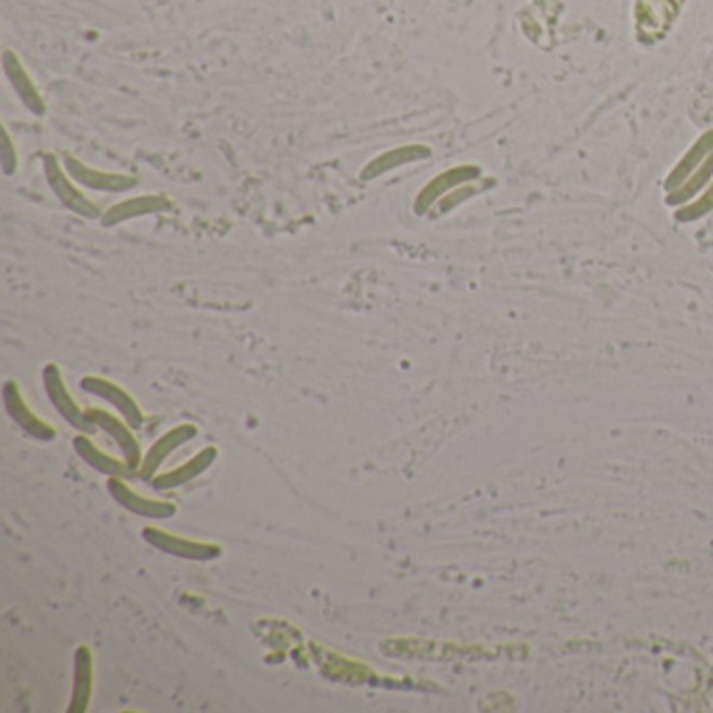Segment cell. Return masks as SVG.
Wrapping results in <instances>:
<instances>
[{
  "mask_svg": "<svg viewBox=\"0 0 713 713\" xmlns=\"http://www.w3.org/2000/svg\"><path fill=\"white\" fill-rule=\"evenodd\" d=\"M216 458H218V448L214 446H207L203 450H199L191 460H187V463L172 469L170 473H161V475H155L151 479V486L155 490H174V488H180L184 486V483H189L193 481L195 477H199L201 473H205L207 469H210L214 463H216Z\"/></svg>",
  "mask_w": 713,
  "mask_h": 713,
  "instance_id": "8",
  "label": "cell"
},
{
  "mask_svg": "<svg viewBox=\"0 0 713 713\" xmlns=\"http://www.w3.org/2000/svg\"><path fill=\"white\" fill-rule=\"evenodd\" d=\"M92 655L88 647H80L76 651V678H74V695L69 711L78 713L88 709V701L92 695Z\"/></svg>",
  "mask_w": 713,
  "mask_h": 713,
  "instance_id": "10",
  "label": "cell"
},
{
  "mask_svg": "<svg viewBox=\"0 0 713 713\" xmlns=\"http://www.w3.org/2000/svg\"><path fill=\"white\" fill-rule=\"evenodd\" d=\"M3 400H5V408L7 412L11 414V419L26 431L30 433L32 437H36V440H42V442H51L55 440V427L51 423H46L44 419H40L38 414L30 408V404L26 402V398L21 396V391L17 387V383L9 381L3 389Z\"/></svg>",
  "mask_w": 713,
  "mask_h": 713,
  "instance_id": "5",
  "label": "cell"
},
{
  "mask_svg": "<svg viewBox=\"0 0 713 713\" xmlns=\"http://www.w3.org/2000/svg\"><path fill=\"white\" fill-rule=\"evenodd\" d=\"M44 385H46V394H49L53 406L57 408V412L61 414V417L72 425L74 429H78L80 433H86V435H95L99 431V427L92 423V419L88 417V412L82 410L74 398L69 396V391L65 389L63 385V379H61V373L57 371V366H46L44 368Z\"/></svg>",
  "mask_w": 713,
  "mask_h": 713,
  "instance_id": "2",
  "label": "cell"
},
{
  "mask_svg": "<svg viewBox=\"0 0 713 713\" xmlns=\"http://www.w3.org/2000/svg\"><path fill=\"white\" fill-rule=\"evenodd\" d=\"M107 490L115 502L134 515H141L147 519H168L176 513L174 502L145 498L143 494L132 490L130 483L124 477H109Z\"/></svg>",
  "mask_w": 713,
  "mask_h": 713,
  "instance_id": "3",
  "label": "cell"
},
{
  "mask_svg": "<svg viewBox=\"0 0 713 713\" xmlns=\"http://www.w3.org/2000/svg\"><path fill=\"white\" fill-rule=\"evenodd\" d=\"M86 412L92 419V423L99 427V431L107 433L111 440L120 446L122 456L128 460V465L138 473V469H141V463H143V454H141V446H138V440L134 437L130 425L124 419L113 417V414H109L107 410H101V408H90Z\"/></svg>",
  "mask_w": 713,
  "mask_h": 713,
  "instance_id": "6",
  "label": "cell"
},
{
  "mask_svg": "<svg viewBox=\"0 0 713 713\" xmlns=\"http://www.w3.org/2000/svg\"><path fill=\"white\" fill-rule=\"evenodd\" d=\"M143 538L157 550L166 552V555L180 557L187 561H212L222 555V548L210 542H197L191 538H182L170 532H161L157 527H145Z\"/></svg>",
  "mask_w": 713,
  "mask_h": 713,
  "instance_id": "1",
  "label": "cell"
},
{
  "mask_svg": "<svg viewBox=\"0 0 713 713\" xmlns=\"http://www.w3.org/2000/svg\"><path fill=\"white\" fill-rule=\"evenodd\" d=\"M74 448L78 452V456L84 460L88 467H92L95 471L109 475V477H132L136 471L128 465V460L122 456H109L107 452H103L95 442L90 440L86 433H80L74 440Z\"/></svg>",
  "mask_w": 713,
  "mask_h": 713,
  "instance_id": "9",
  "label": "cell"
},
{
  "mask_svg": "<svg viewBox=\"0 0 713 713\" xmlns=\"http://www.w3.org/2000/svg\"><path fill=\"white\" fill-rule=\"evenodd\" d=\"M82 389H86L88 394H92V396H99L101 400L109 402L113 408H118V412L122 414V419L132 429H141L143 427L145 414H143L141 406H138L136 400L120 385H115V383H111L107 379H101V377H86V379H82Z\"/></svg>",
  "mask_w": 713,
  "mask_h": 713,
  "instance_id": "4",
  "label": "cell"
},
{
  "mask_svg": "<svg viewBox=\"0 0 713 713\" xmlns=\"http://www.w3.org/2000/svg\"><path fill=\"white\" fill-rule=\"evenodd\" d=\"M197 437V427L191 423H182L164 433L159 440L149 448V452L143 456L141 469H138V477L143 481H151L157 473V469L164 465V460L182 444H187Z\"/></svg>",
  "mask_w": 713,
  "mask_h": 713,
  "instance_id": "7",
  "label": "cell"
}]
</instances>
